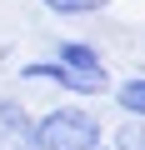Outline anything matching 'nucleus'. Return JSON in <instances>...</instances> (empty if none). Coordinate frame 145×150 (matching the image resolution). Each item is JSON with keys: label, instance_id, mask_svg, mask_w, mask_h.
I'll use <instances>...</instances> for the list:
<instances>
[{"label": "nucleus", "instance_id": "nucleus-1", "mask_svg": "<svg viewBox=\"0 0 145 150\" xmlns=\"http://www.w3.org/2000/svg\"><path fill=\"white\" fill-rule=\"evenodd\" d=\"M100 145H105L100 115L80 105H55L35 115V150H100Z\"/></svg>", "mask_w": 145, "mask_h": 150}, {"label": "nucleus", "instance_id": "nucleus-2", "mask_svg": "<svg viewBox=\"0 0 145 150\" xmlns=\"http://www.w3.org/2000/svg\"><path fill=\"white\" fill-rule=\"evenodd\" d=\"M50 60H60L65 70H75L80 80H90V85L110 90V65H105V55H100V50H95L90 40H60Z\"/></svg>", "mask_w": 145, "mask_h": 150}, {"label": "nucleus", "instance_id": "nucleus-3", "mask_svg": "<svg viewBox=\"0 0 145 150\" xmlns=\"http://www.w3.org/2000/svg\"><path fill=\"white\" fill-rule=\"evenodd\" d=\"M0 150H35V115L25 100L0 95Z\"/></svg>", "mask_w": 145, "mask_h": 150}, {"label": "nucleus", "instance_id": "nucleus-4", "mask_svg": "<svg viewBox=\"0 0 145 150\" xmlns=\"http://www.w3.org/2000/svg\"><path fill=\"white\" fill-rule=\"evenodd\" d=\"M20 80H40V85H60V90H70V95H100V85L80 80V75H75V70H65L60 60H25V65H20Z\"/></svg>", "mask_w": 145, "mask_h": 150}, {"label": "nucleus", "instance_id": "nucleus-5", "mask_svg": "<svg viewBox=\"0 0 145 150\" xmlns=\"http://www.w3.org/2000/svg\"><path fill=\"white\" fill-rule=\"evenodd\" d=\"M110 100L120 105L125 120H145V75H130V80L110 85Z\"/></svg>", "mask_w": 145, "mask_h": 150}, {"label": "nucleus", "instance_id": "nucleus-6", "mask_svg": "<svg viewBox=\"0 0 145 150\" xmlns=\"http://www.w3.org/2000/svg\"><path fill=\"white\" fill-rule=\"evenodd\" d=\"M40 10H50V15H60V20H70V15H100V10H110L115 0H35Z\"/></svg>", "mask_w": 145, "mask_h": 150}, {"label": "nucleus", "instance_id": "nucleus-7", "mask_svg": "<svg viewBox=\"0 0 145 150\" xmlns=\"http://www.w3.org/2000/svg\"><path fill=\"white\" fill-rule=\"evenodd\" d=\"M110 150H145V120H125L115 135H105Z\"/></svg>", "mask_w": 145, "mask_h": 150}, {"label": "nucleus", "instance_id": "nucleus-8", "mask_svg": "<svg viewBox=\"0 0 145 150\" xmlns=\"http://www.w3.org/2000/svg\"><path fill=\"white\" fill-rule=\"evenodd\" d=\"M100 150H110V145H100Z\"/></svg>", "mask_w": 145, "mask_h": 150}]
</instances>
